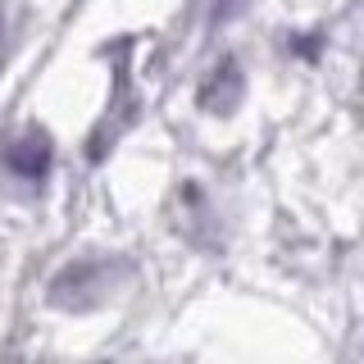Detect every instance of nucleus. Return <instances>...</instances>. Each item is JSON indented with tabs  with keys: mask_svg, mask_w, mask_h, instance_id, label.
Masks as SVG:
<instances>
[{
	"mask_svg": "<svg viewBox=\"0 0 364 364\" xmlns=\"http://www.w3.org/2000/svg\"><path fill=\"white\" fill-rule=\"evenodd\" d=\"M242 68H237V60H219L210 68V77L200 82L196 91V100H200V109H210V114H232L237 105H242Z\"/></svg>",
	"mask_w": 364,
	"mask_h": 364,
	"instance_id": "nucleus-1",
	"label": "nucleus"
},
{
	"mask_svg": "<svg viewBox=\"0 0 364 364\" xmlns=\"http://www.w3.org/2000/svg\"><path fill=\"white\" fill-rule=\"evenodd\" d=\"M5 164H9V173H18L28 182H41L46 173H50V136H46L41 128H32L23 141H14L5 151Z\"/></svg>",
	"mask_w": 364,
	"mask_h": 364,
	"instance_id": "nucleus-2",
	"label": "nucleus"
},
{
	"mask_svg": "<svg viewBox=\"0 0 364 364\" xmlns=\"http://www.w3.org/2000/svg\"><path fill=\"white\" fill-rule=\"evenodd\" d=\"M296 55H310V60H314V55H318V32H305V41L296 37Z\"/></svg>",
	"mask_w": 364,
	"mask_h": 364,
	"instance_id": "nucleus-3",
	"label": "nucleus"
}]
</instances>
